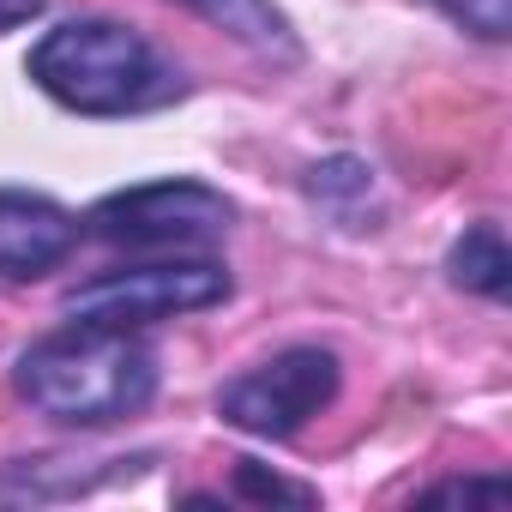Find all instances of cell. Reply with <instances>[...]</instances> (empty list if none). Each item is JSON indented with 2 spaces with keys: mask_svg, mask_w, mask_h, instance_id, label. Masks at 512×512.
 <instances>
[{
  "mask_svg": "<svg viewBox=\"0 0 512 512\" xmlns=\"http://www.w3.org/2000/svg\"><path fill=\"white\" fill-rule=\"evenodd\" d=\"M79 241H85L79 211L31 187H0V284H37L61 272Z\"/></svg>",
  "mask_w": 512,
  "mask_h": 512,
  "instance_id": "6",
  "label": "cell"
},
{
  "mask_svg": "<svg viewBox=\"0 0 512 512\" xmlns=\"http://www.w3.org/2000/svg\"><path fill=\"white\" fill-rule=\"evenodd\" d=\"M506 494H512L506 476H446V482L422 488L416 500H506Z\"/></svg>",
  "mask_w": 512,
  "mask_h": 512,
  "instance_id": "12",
  "label": "cell"
},
{
  "mask_svg": "<svg viewBox=\"0 0 512 512\" xmlns=\"http://www.w3.org/2000/svg\"><path fill=\"white\" fill-rule=\"evenodd\" d=\"M302 187H308V199H314V211L326 223H338V229H380V175L362 157H350V151L320 157L302 175Z\"/></svg>",
  "mask_w": 512,
  "mask_h": 512,
  "instance_id": "8",
  "label": "cell"
},
{
  "mask_svg": "<svg viewBox=\"0 0 512 512\" xmlns=\"http://www.w3.org/2000/svg\"><path fill=\"white\" fill-rule=\"evenodd\" d=\"M235 278L223 260L205 253H163V260H139V266H109L85 284H73L61 296L67 320L85 326H115V332H145L181 314H205L217 302H229Z\"/></svg>",
  "mask_w": 512,
  "mask_h": 512,
  "instance_id": "3",
  "label": "cell"
},
{
  "mask_svg": "<svg viewBox=\"0 0 512 512\" xmlns=\"http://www.w3.org/2000/svg\"><path fill=\"white\" fill-rule=\"evenodd\" d=\"M344 362L326 344H284L266 362L241 368L217 386V416L253 440H296L320 410H332Z\"/></svg>",
  "mask_w": 512,
  "mask_h": 512,
  "instance_id": "5",
  "label": "cell"
},
{
  "mask_svg": "<svg viewBox=\"0 0 512 512\" xmlns=\"http://www.w3.org/2000/svg\"><path fill=\"white\" fill-rule=\"evenodd\" d=\"M13 392L61 428H115L157 398V356L139 332L67 320L13 356Z\"/></svg>",
  "mask_w": 512,
  "mask_h": 512,
  "instance_id": "2",
  "label": "cell"
},
{
  "mask_svg": "<svg viewBox=\"0 0 512 512\" xmlns=\"http://www.w3.org/2000/svg\"><path fill=\"white\" fill-rule=\"evenodd\" d=\"M446 284L482 302H506L512 296V253L500 223H470L452 247H446Z\"/></svg>",
  "mask_w": 512,
  "mask_h": 512,
  "instance_id": "9",
  "label": "cell"
},
{
  "mask_svg": "<svg viewBox=\"0 0 512 512\" xmlns=\"http://www.w3.org/2000/svg\"><path fill=\"white\" fill-rule=\"evenodd\" d=\"M434 7L458 31H470L476 43H506L512 37V0H434Z\"/></svg>",
  "mask_w": 512,
  "mask_h": 512,
  "instance_id": "11",
  "label": "cell"
},
{
  "mask_svg": "<svg viewBox=\"0 0 512 512\" xmlns=\"http://www.w3.org/2000/svg\"><path fill=\"white\" fill-rule=\"evenodd\" d=\"M229 482H235V494L241 500H253V506H266V500H290V506H314L320 494L308 488V482H284L278 470H266L260 458H235V470H229Z\"/></svg>",
  "mask_w": 512,
  "mask_h": 512,
  "instance_id": "10",
  "label": "cell"
},
{
  "mask_svg": "<svg viewBox=\"0 0 512 512\" xmlns=\"http://www.w3.org/2000/svg\"><path fill=\"white\" fill-rule=\"evenodd\" d=\"M79 223H85V241H103V247L187 253V247H211L217 235H229L235 199L199 175H163V181L103 193Z\"/></svg>",
  "mask_w": 512,
  "mask_h": 512,
  "instance_id": "4",
  "label": "cell"
},
{
  "mask_svg": "<svg viewBox=\"0 0 512 512\" xmlns=\"http://www.w3.org/2000/svg\"><path fill=\"white\" fill-rule=\"evenodd\" d=\"M31 85L61 103L67 115L85 121H121V115H151L187 97V73L133 25L121 19H61L43 31L25 55Z\"/></svg>",
  "mask_w": 512,
  "mask_h": 512,
  "instance_id": "1",
  "label": "cell"
},
{
  "mask_svg": "<svg viewBox=\"0 0 512 512\" xmlns=\"http://www.w3.org/2000/svg\"><path fill=\"white\" fill-rule=\"evenodd\" d=\"M31 19H43V0H0V37L31 25Z\"/></svg>",
  "mask_w": 512,
  "mask_h": 512,
  "instance_id": "13",
  "label": "cell"
},
{
  "mask_svg": "<svg viewBox=\"0 0 512 512\" xmlns=\"http://www.w3.org/2000/svg\"><path fill=\"white\" fill-rule=\"evenodd\" d=\"M175 7H187L193 19H205L211 31H223L229 43H241L247 55H260L272 67L302 61V37L278 0H175Z\"/></svg>",
  "mask_w": 512,
  "mask_h": 512,
  "instance_id": "7",
  "label": "cell"
}]
</instances>
